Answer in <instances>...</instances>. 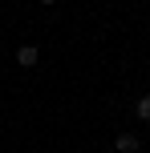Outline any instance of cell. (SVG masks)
Segmentation results:
<instances>
[{"instance_id": "3", "label": "cell", "mask_w": 150, "mask_h": 153, "mask_svg": "<svg viewBox=\"0 0 150 153\" xmlns=\"http://www.w3.org/2000/svg\"><path fill=\"white\" fill-rule=\"evenodd\" d=\"M134 113H138V121H150V97H138Z\"/></svg>"}, {"instance_id": "2", "label": "cell", "mask_w": 150, "mask_h": 153, "mask_svg": "<svg viewBox=\"0 0 150 153\" xmlns=\"http://www.w3.org/2000/svg\"><path fill=\"white\" fill-rule=\"evenodd\" d=\"M114 149H118V153H138V137H134V133H118Z\"/></svg>"}, {"instance_id": "4", "label": "cell", "mask_w": 150, "mask_h": 153, "mask_svg": "<svg viewBox=\"0 0 150 153\" xmlns=\"http://www.w3.org/2000/svg\"><path fill=\"white\" fill-rule=\"evenodd\" d=\"M41 4H57V0H41Z\"/></svg>"}, {"instance_id": "1", "label": "cell", "mask_w": 150, "mask_h": 153, "mask_svg": "<svg viewBox=\"0 0 150 153\" xmlns=\"http://www.w3.org/2000/svg\"><path fill=\"white\" fill-rule=\"evenodd\" d=\"M16 61H20V69H32V65L41 61V53H37V45H20V48H16Z\"/></svg>"}]
</instances>
